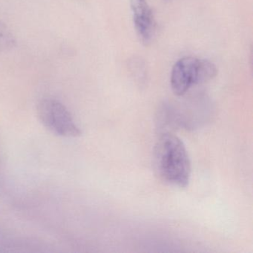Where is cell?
Returning a JSON list of instances; mask_svg holds the SVG:
<instances>
[{"label":"cell","mask_w":253,"mask_h":253,"mask_svg":"<svg viewBox=\"0 0 253 253\" xmlns=\"http://www.w3.org/2000/svg\"><path fill=\"white\" fill-rule=\"evenodd\" d=\"M17 41L11 29L0 21V53L12 49L16 46Z\"/></svg>","instance_id":"cell-5"},{"label":"cell","mask_w":253,"mask_h":253,"mask_svg":"<svg viewBox=\"0 0 253 253\" xmlns=\"http://www.w3.org/2000/svg\"><path fill=\"white\" fill-rule=\"evenodd\" d=\"M153 163L158 177L167 184L189 186L191 161L184 143L177 136L169 132L160 136L154 149Z\"/></svg>","instance_id":"cell-1"},{"label":"cell","mask_w":253,"mask_h":253,"mask_svg":"<svg viewBox=\"0 0 253 253\" xmlns=\"http://www.w3.org/2000/svg\"><path fill=\"white\" fill-rule=\"evenodd\" d=\"M133 22L137 36L142 43L152 42L156 32V21L153 11L146 0H130Z\"/></svg>","instance_id":"cell-4"},{"label":"cell","mask_w":253,"mask_h":253,"mask_svg":"<svg viewBox=\"0 0 253 253\" xmlns=\"http://www.w3.org/2000/svg\"><path fill=\"white\" fill-rule=\"evenodd\" d=\"M217 73L215 65L209 60L193 57H183L171 69V90L175 95H184L192 87L212 80Z\"/></svg>","instance_id":"cell-2"},{"label":"cell","mask_w":253,"mask_h":253,"mask_svg":"<svg viewBox=\"0 0 253 253\" xmlns=\"http://www.w3.org/2000/svg\"><path fill=\"white\" fill-rule=\"evenodd\" d=\"M37 112L44 126L54 134L66 137H77L81 135V129L70 112L58 100L52 98L41 100Z\"/></svg>","instance_id":"cell-3"}]
</instances>
